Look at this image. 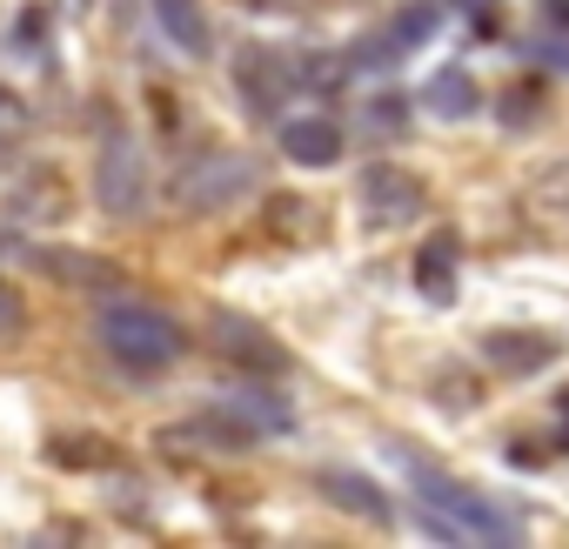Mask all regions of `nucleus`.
<instances>
[{
    "label": "nucleus",
    "mask_w": 569,
    "mask_h": 549,
    "mask_svg": "<svg viewBox=\"0 0 569 549\" xmlns=\"http://www.w3.org/2000/svg\"><path fill=\"white\" fill-rule=\"evenodd\" d=\"M316 489H322L336 509L362 516V522H389V496H382L369 476H356V469H322V476H316Z\"/></svg>",
    "instance_id": "12"
},
{
    "label": "nucleus",
    "mask_w": 569,
    "mask_h": 549,
    "mask_svg": "<svg viewBox=\"0 0 569 549\" xmlns=\"http://www.w3.org/2000/svg\"><path fill=\"white\" fill-rule=\"evenodd\" d=\"M241 94H254L261 108H274V101H281V74H274V61H268V54H241Z\"/></svg>",
    "instance_id": "17"
},
{
    "label": "nucleus",
    "mask_w": 569,
    "mask_h": 549,
    "mask_svg": "<svg viewBox=\"0 0 569 549\" xmlns=\"http://www.w3.org/2000/svg\"><path fill=\"white\" fill-rule=\"evenodd\" d=\"M281 154L296 168H329V161H342V128L329 114H289L281 121Z\"/></svg>",
    "instance_id": "8"
},
{
    "label": "nucleus",
    "mask_w": 569,
    "mask_h": 549,
    "mask_svg": "<svg viewBox=\"0 0 569 549\" xmlns=\"http://www.w3.org/2000/svg\"><path fill=\"white\" fill-rule=\"evenodd\" d=\"M549 21H556V28H569V0H549Z\"/></svg>",
    "instance_id": "22"
},
{
    "label": "nucleus",
    "mask_w": 569,
    "mask_h": 549,
    "mask_svg": "<svg viewBox=\"0 0 569 549\" xmlns=\"http://www.w3.org/2000/svg\"><path fill=\"white\" fill-rule=\"evenodd\" d=\"M221 409H228L241 429H254V442H261V436H289V429H296V409L281 402V396H268V389H254V382L221 389Z\"/></svg>",
    "instance_id": "9"
},
{
    "label": "nucleus",
    "mask_w": 569,
    "mask_h": 549,
    "mask_svg": "<svg viewBox=\"0 0 569 549\" xmlns=\"http://www.w3.org/2000/svg\"><path fill=\"white\" fill-rule=\"evenodd\" d=\"M402 128H409V101H402V94H382V101L362 108V134H369V141H396Z\"/></svg>",
    "instance_id": "16"
},
{
    "label": "nucleus",
    "mask_w": 569,
    "mask_h": 549,
    "mask_svg": "<svg viewBox=\"0 0 569 549\" xmlns=\"http://www.w3.org/2000/svg\"><path fill=\"white\" fill-rule=\"evenodd\" d=\"M422 108H429L436 121H469V114L482 108V88H476L469 68H442V74L422 88Z\"/></svg>",
    "instance_id": "13"
},
{
    "label": "nucleus",
    "mask_w": 569,
    "mask_h": 549,
    "mask_svg": "<svg viewBox=\"0 0 569 549\" xmlns=\"http://www.w3.org/2000/svg\"><path fill=\"white\" fill-rule=\"evenodd\" d=\"M14 329H21V296H14L8 282H0V342H8Z\"/></svg>",
    "instance_id": "20"
},
{
    "label": "nucleus",
    "mask_w": 569,
    "mask_h": 549,
    "mask_svg": "<svg viewBox=\"0 0 569 549\" xmlns=\"http://www.w3.org/2000/svg\"><path fill=\"white\" fill-rule=\"evenodd\" d=\"M402 469H409V482L422 489V522H429L436 536H476V542H516V536H522V516L502 509V502H489L482 489L449 482V476H436L429 462H409V456H402Z\"/></svg>",
    "instance_id": "1"
},
{
    "label": "nucleus",
    "mask_w": 569,
    "mask_h": 549,
    "mask_svg": "<svg viewBox=\"0 0 569 549\" xmlns=\"http://www.w3.org/2000/svg\"><path fill=\"white\" fill-rule=\"evenodd\" d=\"M94 201L114 214V221H134L148 208V154L134 134H108L101 154H94Z\"/></svg>",
    "instance_id": "3"
},
{
    "label": "nucleus",
    "mask_w": 569,
    "mask_h": 549,
    "mask_svg": "<svg viewBox=\"0 0 569 549\" xmlns=\"http://www.w3.org/2000/svg\"><path fill=\"white\" fill-rule=\"evenodd\" d=\"M54 462H108V449H101V442L88 436V449H74V442H61V449H54Z\"/></svg>",
    "instance_id": "21"
},
{
    "label": "nucleus",
    "mask_w": 569,
    "mask_h": 549,
    "mask_svg": "<svg viewBox=\"0 0 569 549\" xmlns=\"http://www.w3.org/2000/svg\"><path fill=\"white\" fill-rule=\"evenodd\" d=\"M248 188H254V161H248V154H234V148H208V154H194V161L181 168L174 201H181V208H194V214H208V208L241 201Z\"/></svg>",
    "instance_id": "4"
},
{
    "label": "nucleus",
    "mask_w": 569,
    "mask_h": 549,
    "mask_svg": "<svg viewBox=\"0 0 569 549\" xmlns=\"http://www.w3.org/2000/svg\"><path fill=\"white\" fill-rule=\"evenodd\" d=\"M148 8H154V28L181 54H208V14H201V0H148Z\"/></svg>",
    "instance_id": "14"
},
{
    "label": "nucleus",
    "mask_w": 569,
    "mask_h": 549,
    "mask_svg": "<svg viewBox=\"0 0 569 549\" xmlns=\"http://www.w3.org/2000/svg\"><path fill=\"white\" fill-rule=\"evenodd\" d=\"M208 336H214V349H221L228 362H241V369H254V376H281V369H289V349H281L261 322L234 316V309H214V316H208Z\"/></svg>",
    "instance_id": "6"
},
{
    "label": "nucleus",
    "mask_w": 569,
    "mask_h": 549,
    "mask_svg": "<svg viewBox=\"0 0 569 549\" xmlns=\"http://www.w3.org/2000/svg\"><path fill=\"white\" fill-rule=\"evenodd\" d=\"M536 201H542L549 214H569V161H549V168L536 174Z\"/></svg>",
    "instance_id": "19"
},
{
    "label": "nucleus",
    "mask_w": 569,
    "mask_h": 549,
    "mask_svg": "<svg viewBox=\"0 0 569 549\" xmlns=\"http://www.w3.org/2000/svg\"><path fill=\"white\" fill-rule=\"evenodd\" d=\"M436 28H442V8H402V14L389 21V34H396L402 48H422Z\"/></svg>",
    "instance_id": "18"
},
{
    "label": "nucleus",
    "mask_w": 569,
    "mask_h": 549,
    "mask_svg": "<svg viewBox=\"0 0 569 549\" xmlns=\"http://www.w3.org/2000/svg\"><path fill=\"white\" fill-rule=\"evenodd\" d=\"M482 356H489L496 369H509V376H536V369H549V362L562 356V342L542 336V329H489V336H482Z\"/></svg>",
    "instance_id": "7"
},
{
    "label": "nucleus",
    "mask_w": 569,
    "mask_h": 549,
    "mask_svg": "<svg viewBox=\"0 0 569 549\" xmlns=\"http://www.w3.org/2000/svg\"><path fill=\"white\" fill-rule=\"evenodd\" d=\"M28 261L41 274H61L68 289H121V268L101 254H81V248H28Z\"/></svg>",
    "instance_id": "10"
},
{
    "label": "nucleus",
    "mask_w": 569,
    "mask_h": 549,
    "mask_svg": "<svg viewBox=\"0 0 569 549\" xmlns=\"http://www.w3.org/2000/svg\"><path fill=\"white\" fill-rule=\"evenodd\" d=\"M94 342H101L121 369H134V376H154V369H168V362L181 356V329H174L161 309H141V302H108V309L94 316Z\"/></svg>",
    "instance_id": "2"
},
{
    "label": "nucleus",
    "mask_w": 569,
    "mask_h": 549,
    "mask_svg": "<svg viewBox=\"0 0 569 549\" xmlns=\"http://www.w3.org/2000/svg\"><path fill=\"white\" fill-rule=\"evenodd\" d=\"M356 201H362V221L369 228H409L416 214H422V181L416 174H402V168H389V161H376V168H362V181H356Z\"/></svg>",
    "instance_id": "5"
},
{
    "label": "nucleus",
    "mask_w": 569,
    "mask_h": 549,
    "mask_svg": "<svg viewBox=\"0 0 569 549\" xmlns=\"http://www.w3.org/2000/svg\"><path fill=\"white\" fill-rule=\"evenodd\" d=\"M456 268H462V241H456L449 228H436V234L416 248V282H422L429 302H449V296H456Z\"/></svg>",
    "instance_id": "11"
},
{
    "label": "nucleus",
    "mask_w": 569,
    "mask_h": 549,
    "mask_svg": "<svg viewBox=\"0 0 569 549\" xmlns=\"http://www.w3.org/2000/svg\"><path fill=\"white\" fill-rule=\"evenodd\" d=\"M402 54H409V48H402V41L382 28V34H362V41H356L342 61H349L356 74H389V68H402Z\"/></svg>",
    "instance_id": "15"
}]
</instances>
